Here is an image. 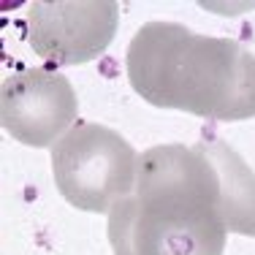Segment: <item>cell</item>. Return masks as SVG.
Returning a JSON list of instances; mask_svg holds the SVG:
<instances>
[{
  "label": "cell",
  "instance_id": "1",
  "mask_svg": "<svg viewBox=\"0 0 255 255\" xmlns=\"http://www.w3.org/2000/svg\"><path fill=\"white\" fill-rule=\"evenodd\" d=\"M220 177L198 144H157L138 155L136 190L109 212L114 255H223Z\"/></svg>",
  "mask_w": 255,
  "mask_h": 255
},
{
  "label": "cell",
  "instance_id": "2",
  "mask_svg": "<svg viewBox=\"0 0 255 255\" xmlns=\"http://www.w3.org/2000/svg\"><path fill=\"white\" fill-rule=\"evenodd\" d=\"M125 68L136 95L152 106L223 123L255 117V54L234 38L147 22L128 44Z\"/></svg>",
  "mask_w": 255,
  "mask_h": 255
},
{
  "label": "cell",
  "instance_id": "3",
  "mask_svg": "<svg viewBox=\"0 0 255 255\" xmlns=\"http://www.w3.org/2000/svg\"><path fill=\"white\" fill-rule=\"evenodd\" d=\"M52 174L71 206L101 215L136 190L138 155L117 130L82 123L52 147Z\"/></svg>",
  "mask_w": 255,
  "mask_h": 255
},
{
  "label": "cell",
  "instance_id": "4",
  "mask_svg": "<svg viewBox=\"0 0 255 255\" xmlns=\"http://www.w3.org/2000/svg\"><path fill=\"white\" fill-rule=\"evenodd\" d=\"M79 101L65 76L49 68H22L3 79L0 123L27 147H54L74 128Z\"/></svg>",
  "mask_w": 255,
  "mask_h": 255
},
{
  "label": "cell",
  "instance_id": "5",
  "mask_svg": "<svg viewBox=\"0 0 255 255\" xmlns=\"http://www.w3.org/2000/svg\"><path fill=\"white\" fill-rule=\"evenodd\" d=\"M117 30V3H33L27 11V41L52 65H79L106 52Z\"/></svg>",
  "mask_w": 255,
  "mask_h": 255
},
{
  "label": "cell",
  "instance_id": "6",
  "mask_svg": "<svg viewBox=\"0 0 255 255\" xmlns=\"http://www.w3.org/2000/svg\"><path fill=\"white\" fill-rule=\"evenodd\" d=\"M209 157L220 177L223 220L231 234L255 236V174L220 136H206L196 141Z\"/></svg>",
  "mask_w": 255,
  "mask_h": 255
}]
</instances>
